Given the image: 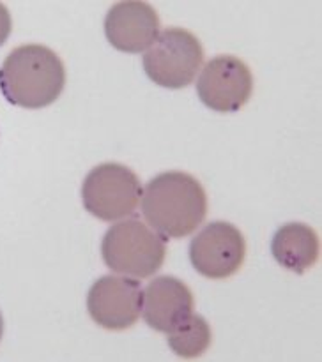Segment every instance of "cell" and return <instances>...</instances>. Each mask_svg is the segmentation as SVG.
Returning <instances> with one entry per match:
<instances>
[{"label":"cell","instance_id":"1","mask_svg":"<svg viewBox=\"0 0 322 362\" xmlns=\"http://www.w3.org/2000/svg\"><path fill=\"white\" fill-rule=\"evenodd\" d=\"M142 214L163 239H183L202 225L207 194L193 175L165 172L151 179L142 193Z\"/></svg>","mask_w":322,"mask_h":362},{"label":"cell","instance_id":"4","mask_svg":"<svg viewBox=\"0 0 322 362\" xmlns=\"http://www.w3.org/2000/svg\"><path fill=\"white\" fill-rule=\"evenodd\" d=\"M137 173L119 163H103L87 173L81 184V202L88 214L101 221H119L137 211L142 198Z\"/></svg>","mask_w":322,"mask_h":362},{"label":"cell","instance_id":"3","mask_svg":"<svg viewBox=\"0 0 322 362\" xmlns=\"http://www.w3.org/2000/svg\"><path fill=\"white\" fill-rule=\"evenodd\" d=\"M166 239L140 219H124L106 230L101 257L106 267L131 278H151L166 257Z\"/></svg>","mask_w":322,"mask_h":362},{"label":"cell","instance_id":"5","mask_svg":"<svg viewBox=\"0 0 322 362\" xmlns=\"http://www.w3.org/2000/svg\"><path fill=\"white\" fill-rule=\"evenodd\" d=\"M204 60V48L195 34L170 27L158 35L144 55L145 74L165 88H184L195 80Z\"/></svg>","mask_w":322,"mask_h":362},{"label":"cell","instance_id":"13","mask_svg":"<svg viewBox=\"0 0 322 362\" xmlns=\"http://www.w3.org/2000/svg\"><path fill=\"white\" fill-rule=\"evenodd\" d=\"M11 28H13V20H11V14L7 11V7L0 2V46L7 41V37L11 35Z\"/></svg>","mask_w":322,"mask_h":362},{"label":"cell","instance_id":"11","mask_svg":"<svg viewBox=\"0 0 322 362\" xmlns=\"http://www.w3.org/2000/svg\"><path fill=\"white\" fill-rule=\"evenodd\" d=\"M271 253L282 267L303 274L318 260L321 244L311 226L289 223L280 226L271 240Z\"/></svg>","mask_w":322,"mask_h":362},{"label":"cell","instance_id":"12","mask_svg":"<svg viewBox=\"0 0 322 362\" xmlns=\"http://www.w3.org/2000/svg\"><path fill=\"white\" fill-rule=\"evenodd\" d=\"M212 341V332L207 320L200 315H191L188 320L168 334V346L177 357L195 359L207 352Z\"/></svg>","mask_w":322,"mask_h":362},{"label":"cell","instance_id":"2","mask_svg":"<svg viewBox=\"0 0 322 362\" xmlns=\"http://www.w3.org/2000/svg\"><path fill=\"white\" fill-rule=\"evenodd\" d=\"M66 85V67L53 49L42 45L14 48L0 66V92L7 103L39 110L57 101Z\"/></svg>","mask_w":322,"mask_h":362},{"label":"cell","instance_id":"6","mask_svg":"<svg viewBox=\"0 0 322 362\" xmlns=\"http://www.w3.org/2000/svg\"><path fill=\"white\" fill-rule=\"evenodd\" d=\"M246 240L239 228L225 221L205 225L190 244V260L207 279H226L244 264Z\"/></svg>","mask_w":322,"mask_h":362},{"label":"cell","instance_id":"8","mask_svg":"<svg viewBox=\"0 0 322 362\" xmlns=\"http://www.w3.org/2000/svg\"><path fill=\"white\" fill-rule=\"evenodd\" d=\"M144 308L140 281L127 276H103L91 286L87 311L92 320L108 331H124L138 322Z\"/></svg>","mask_w":322,"mask_h":362},{"label":"cell","instance_id":"7","mask_svg":"<svg viewBox=\"0 0 322 362\" xmlns=\"http://www.w3.org/2000/svg\"><path fill=\"white\" fill-rule=\"evenodd\" d=\"M253 92V76L246 64L234 55L209 60L197 81L198 99L212 112L232 113L243 108Z\"/></svg>","mask_w":322,"mask_h":362},{"label":"cell","instance_id":"14","mask_svg":"<svg viewBox=\"0 0 322 362\" xmlns=\"http://www.w3.org/2000/svg\"><path fill=\"white\" fill-rule=\"evenodd\" d=\"M2 334H4V318H2V313H0V339H2Z\"/></svg>","mask_w":322,"mask_h":362},{"label":"cell","instance_id":"9","mask_svg":"<svg viewBox=\"0 0 322 362\" xmlns=\"http://www.w3.org/2000/svg\"><path fill=\"white\" fill-rule=\"evenodd\" d=\"M105 35L119 52L142 53L158 39L159 16L147 2H119L106 13Z\"/></svg>","mask_w":322,"mask_h":362},{"label":"cell","instance_id":"10","mask_svg":"<svg viewBox=\"0 0 322 362\" xmlns=\"http://www.w3.org/2000/svg\"><path fill=\"white\" fill-rule=\"evenodd\" d=\"M193 293L173 276H158L144 290L145 324L158 332L170 334L193 315Z\"/></svg>","mask_w":322,"mask_h":362}]
</instances>
